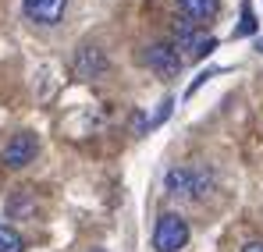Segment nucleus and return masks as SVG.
I'll return each mask as SVG.
<instances>
[{"mask_svg":"<svg viewBox=\"0 0 263 252\" xmlns=\"http://www.w3.org/2000/svg\"><path fill=\"white\" fill-rule=\"evenodd\" d=\"M175 46L185 61H203L210 50H217V40L199 32V25H192L189 18H175Z\"/></svg>","mask_w":263,"mask_h":252,"instance_id":"1","label":"nucleus"},{"mask_svg":"<svg viewBox=\"0 0 263 252\" xmlns=\"http://www.w3.org/2000/svg\"><path fill=\"white\" fill-rule=\"evenodd\" d=\"M189 245V220L181 213H160L153 227V249L157 252H178Z\"/></svg>","mask_w":263,"mask_h":252,"instance_id":"2","label":"nucleus"},{"mask_svg":"<svg viewBox=\"0 0 263 252\" xmlns=\"http://www.w3.org/2000/svg\"><path fill=\"white\" fill-rule=\"evenodd\" d=\"M164 185L178 199H203L206 188H210V174L206 170H192V167H171Z\"/></svg>","mask_w":263,"mask_h":252,"instance_id":"3","label":"nucleus"},{"mask_svg":"<svg viewBox=\"0 0 263 252\" xmlns=\"http://www.w3.org/2000/svg\"><path fill=\"white\" fill-rule=\"evenodd\" d=\"M36 149H40L36 135H32V131H18V135H11V139H7V146H4V153H0V160H4L11 170H22V167H29V164L36 160Z\"/></svg>","mask_w":263,"mask_h":252,"instance_id":"4","label":"nucleus"},{"mask_svg":"<svg viewBox=\"0 0 263 252\" xmlns=\"http://www.w3.org/2000/svg\"><path fill=\"white\" fill-rule=\"evenodd\" d=\"M146 64L160 75V79H178V71H181V64H185V57L178 53L175 43H153V46H146Z\"/></svg>","mask_w":263,"mask_h":252,"instance_id":"5","label":"nucleus"},{"mask_svg":"<svg viewBox=\"0 0 263 252\" xmlns=\"http://www.w3.org/2000/svg\"><path fill=\"white\" fill-rule=\"evenodd\" d=\"M22 11L36 25H57L68 11V0H22Z\"/></svg>","mask_w":263,"mask_h":252,"instance_id":"6","label":"nucleus"},{"mask_svg":"<svg viewBox=\"0 0 263 252\" xmlns=\"http://www.w3.org/2000/svg\"><path fill=\"white\" fill-rule=\"evenodd\" d=\"M75 71H79V79H100L103 71H107V57H103V50L100 46H79V53H75Z\"/></svg>","mask_w":263,"mask_h":252,"instance_id":"7","label":"nucleus"},{"mask_svg":"<svg viewBox=\"0 0 263 252\" xmlns=\"http://www.w3.org/2000/svg\"><path fill=\"white\" fill-rule=\"evenodd\" d=\"M178 11H181V18H189L192 25H206V22L217 18L220 0H178Z\"/></svg>","mask_w":263,"mask_h":252,"instance_id":"8","label":"nucleus"},{"mask_svg":"<svg viewBox=\"0 0 263 252\" xmlns=\"http://www.w3.org/2000/svg\"><path fill=\"white\" fill-rule=\"evenodd\" d=\"M0 252H25V238L7 224H0Z\"/></svg>","mask_w":263,"mask_h":252,"instance_id":"9","label":"nucleus"},{"mask_svg":"<svg viewBox=\"0 0 263 252\" xmlns=\"http://www.w3.org/2000/svg\"><path fill=\"white\" fill-rule=\"evenodd\" d=\"M253 32H256V18H253L249 0H242V25L235 29V36H253Z\"/></svg>","mask_w":263,"mask_h":252,"instance_id":"10","label":"nucleus"},{"mask_svg":"<svg viewBox=\"0 0 263 252\" xmlns=\"http://www.w3.org/2000/svg\"><path fill=\"white\" fill-rule=\"evenodd\" d=\"M36 210V203L29 199V192H18L11 203H7V213H14V217H22V213H32Z\"/></svg>","mask_w":263,"mask_h":252,"instance_id":"11","label":"nucleus"},{"mask_svg":"<svg viewBox=\"0 0 263 252\" xmlns=\"http://www.w3.org/2000/svg\"><path fill=\"white\" fill-rule=\"evenodd\" d=\"M242 252H263V242H249V245H242Z\"/></svg>","mask_w":263,"mask_h":252,"instance_id":"12","label":"nucleus"},{"mask_svg":"<svg viewBox=\"0 0 263 252\" xmlns=\"http://www.w3.org/2000/svg\"><path fill=\"white\" fill-rule=\"evenodd\" d=\"M92 252H107V249H92Z\"/></svg>","mask_w":263,"mask_h":252,"instance_id":"13","label":"nucleus"},{"mask_svg":"<svg viewBox=\"0 0 263 252\" xmlns=\"http://www.w3.org/2000/svg\"><path fill=\"white\" fill-rule=\"evenodd\" d=\"M260 53H263V40H260Z\"/></svg>","mask_w":263,"mask_h":252,"instance_id":"14","label":"nucleus"}]
</instances>
